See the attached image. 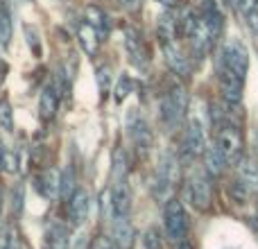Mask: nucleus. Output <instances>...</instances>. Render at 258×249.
Instances as JSON below:
<instances>
[{"mask_svg": "<svg viewBox=\"0 0 258 249\" xmlns=\"http://www.w3.org/2000/svg\"><path fill=\"white\" fill-rule=\"evenodd\" d=\"M236 170H238V179H242L251 191H258V161L254 156H242L240 163L236 165Z\"/></svg>", "mask_w": 258, "mask_h": 249, "instance_id": "nucleus-15", "label": "nucleus"}, {"mask_svg": "<svg viewBox=\"0 0 258 249\" xmlns=\"http://www.w3.org/2000/svg\"><path fill=\"white\" fill-rule=\"evenodd\" d=\"M134 238H136V229L129 222V218H113L111 242L116 245V249H132Z\"/></svg>", "mask_w": 258, "mask_h": 249, "instance_id": "nucleus-10", "label": "nucleus"}, {"mask_svg": "<svg viewBox=\"0 0 258 249\" xmlns=\"http://www.w3.org/2000/svg\"><path fill=\"white\" fill-rule=\"evenodd\" d=\"M25 36H27V45L34 50V54H41V43H39V34L32 27H25Z\"/></svg>", "mask_w": 258, "mask_h": 249, "instance_id": "nucleus-31", "label": "nucleus"}, {"mask_svg": "<svg viewBox=\"0 0 258 249\" xmlns=\"http://www.w3.org/2000/svg\"><path fill=\"white\" fill-rule=\"evenodd\" d=\"M127 127H129V136H132L134 145H136L138 150H150L152 143H154V134H152V129H150V125H147L145 118L132 116Z\"/></svg>", "mask_w": 258, "mask_h": 249, "instance_id": "nucleus-9", "label": "nucleus"}, {"mask_svg": "<svg viewBox=\"0 0 258 249\" xmlns=\"http://www.w3.org/2000/svg\"><path fill=\"white\" fill-rule=\"evenodd\" d=\"M220 93L222 100L227 104H240L242 102V84H245V77L236 75V73L227 71V68H220Z\"/></svg>", "mask_w": 258, "mask_h": 249, "instance_id": "nucleus-6", "label": "nucleus"}, {"mask_svg": "<svg viewBox=\"0 0 258 249\" xmlns=\"http://www.w3.org/2000/svg\"><path fill=\"white\" fill-rule=\"evenodd\" d=\"M251 193H254V191H251V188L247 186L242 179H233V181L229 183V197H231L233 204H240V206L247 204Z\"/></svg>", "mask_w": 258, "mask_h": 249, "instance_id": "nucleus-21", "label": "nucleus"}, {"mask_svg": "<svg viewBox=\"0 0 258 249\" xmlns=\"http://www.w3.org/2000/svg\"><path fill=\"white\" fill-rule=\"evenodd\" d=\"M215 145L220 147V152L224 154L229 165H238L240 159L245 156V138L238 125L233 122H224L218 127L215 134Z\"/></svg>", "mask_w": 258, "mask_h": 249, "instance_id": "nucleus-1", "label": "nucleus"}, {"mask_svg": "<svg viewBox=\"0 0 258 249\" xmlns=\"http://www.w3.org/2000/svg\"><path fill=\"white\" fill-rule=\"evenodd\" d=\"M12 41V14H9L7 5L0 3V45L7 48Z\"/></svg>", "mask_w": 258, "mask_h": 249, "instance_id": "nucleus-23", "label": "nucleus"}, {"mask_svg": "<svg viewBox=\"0 0 258 249\" xmlns=\"http://www.w3.org/2000/svg\"><path fill=\"white\" fill-rule=\"evenodd\" d=\"M245 18H247V25H249L251 30H254L256 34H258V5H256L254 9H251L249 14H245Z\"/></svg>", "mask_w": 258, "mask_h": 249, "instance_id": "nucleus-34", "label": "nucleus"}, {"mask_svg": "<svg viewBox=\"0 0 258 249\" xmlns=\"http://www.w3.org/2000/svg\"><path fill=\"white\" fill-rule=\"evenodd\" d=\"M89 211H91V197L84 188H77L73 193V197L68 200V213H71L73 222L82 224L86 218H89Z\"/></svg>", "mask_w": 258, "mask_h": 249, "instance_id": "nucleus-12", "label": "nucleus"}, {"mask_svg": "<svg viewBox=\"0 0 258 249\" xmlns=\"http://www.w3.org/2000/svg\"><path fill=\"white\" fill-rule=\"evenodd\" d=\"M188 102H190L188 91L179 84L172 86V89L163 95V100H161V118H163V122L170 125V127L181 122L183 118H186Z\"/></svg>", "mask_w": 258, "mask_h": 249, "instance_id": "nucleus-2", "label": "nucleus"}, {"mask_svg": "<svg viewBox=\"0 0 258 249\" xmlns=\"http://www.w3.org/2000/svg\"><path fill=\"white\" fill-rule=\"evenodd\" d=\"M220 68H227V71L236 73V75L245 77L249 71V52L240 41H231L222 48L220 52Z\"/></svg>", "mask_w": 258, "mask_h": 249, "instance_id": "nucleus-4", "label": "nucleus"}, {"mask_svg": "<svg viewBox=\"0 0 258 249\" xmlns=\"http://www.w3.org/2000/svg\"><path fill=\"white\" fill-rule=\"evenodd\" d=\"M118 5H120L122 9H127V12L136 14L143 9V0H118Z\"/></svg>", "mask_w": 258, "mask_h": 249, "instance_id": "nucleus-33", "label": "nucleus"}, {"mask_svg": "<svg viewBox=\"0 0 258 249\" xmlns=\"http://www.w3.org/2000/svg\"><path fill=\"white\" fill-rule=\"evenodd\" d=\"M204 168H206V174L209 177H220V174H224V170L229 168L227 159H224V154L220 152L218 145H209L204 152Z\"/></svg>", "mask_w": 258, "mask_h": 249, "instance_id": "nucleus-13", "label": "nucleus"}, {"mask_svg": "<svg viewBox=\"0 0 258 249\" xmlns=\"http://www.w3.org/2000/svg\"><path fill=\"white\" fill-rule=\"evenodd\" d=\"M57 107H59V95L54 93L52 86H45L43 93H41V100H39V113L43 120H52L54 113H57Z\"/></svg>", "mask_w": 258, "mask_h": 249, "instance_id": "nucleus-19", "label": "nucleus"}, {"mask_svg": "<svg viewBox=\"0 0 258 249\" xmlns=\"http://www.w3.org/2000/svg\"><path fill=\"white\" fill-rule=\"evenodd\" d=\"M3 168H5V172H16L18 170V156H16V152H7L5 150V156H3Z\"/></svg>", "mask_w": 258, "mask_h": 249, "instance_id": "nucleus-29", "label": "nucleus"}, {"mask_svg": "<svg viewBox=\"0 0 258 249\" xmlns=\"http://www.w3.org/2000/svg\"><path fill=\"white\" fill-rule=\"evenodd\" d=\"M0 129L3 132H14V111L7 100H0Z\"/></svg>", "mask_w": 258, "mask_h": 249, "instance_id": "nucleus-26", "label": "nucleus"}, {"mask_svg": "<svg viewBox=\"0 0 258 249\" xmlns=\"http://www.w3.org/2000/svg\"><path fill=\"white\" fill-rule=\"evenodd\" d=\"M98 249H116V245H113V242H102Z\"/></svg>", "mask_w": 258, "mask_h": 249, "instance_id": "nucleus-37", "label": "nucleus"}, {"mask_svg": "<svg viewBox=\"0 0 258 249\" xmlns=\"http://www.w3.org/2000/svg\"><path fill=\"white\" fill-rule=\"evenodd\" d=\"M163 54H165V61H168L170 71L177 73L179 77H188L190 75V61L188 57L177 48V43H163Z\"/></svg>", "mask_w": 258, "mask_h": 249, "instance_id": "nucleus-11", "label": "nucleus"}, {"mask_svg": "<svg viewBox=\"0 0 258 249\" xmlns=\"http://www.w3.org/2000/svg\"><path fill=\"white\" fill-rule=\"evenodd\" d=\"M132 89H134V80H132V77H129V75H120V80L116 82V89H113V98H116V102L120 104L122 100L132 93Z\"/></svg>", "mask_w": 258, "mask_h": 249, "instance_id": "nucleus-25", "label": "nucleus"}, {"mask_svg": "<svg viewBox=\"0 0 258 249\" xmlns=\"http://www.w3.org/2000/svg\"><path fill=\"white\" fill-rule=\"evenodd\" d=\"M143 249H163V233L159 227H150L143 233Z\"/></svg>", "mask_w": 258, "mask_h": 249, "instance_id": "nucleus-24", "label": "nucleus"}, {"mask_svg": "<svg viewBox=\"0 0 258 249\" xmlns=\"http://www.w3.org/2000/svg\"><path fill=\"white\" fill-rule=\"evenodd\" d=\"M156 32H159L161 45H163V43H172L174 36L179 34V16H174V14L165 12L163 16L159 18V25H156Z\"/></svg>", "mask_w": 258, "mask_h": 249, "instance_id": "nucleus-16", "label": "nucleus"}, {"mask_svg": "<svg viewBox=\"0 0 258 249\" xmlns=\"http://www.w3.org/2000/svg\"><path fill=\"white\" fill-rule=\"evenodd\" d=\"M98 89L102 95L109 93V89H111V68L109 66H100L98 68Z\"/></svg>", "mask_w": 258, "mask_h": 249, "instance_id": "nucleus-27", "label": "nucleus"}, {"mask_svg": "<svg viewBox=\"0 0 258 249\" xmlns=\"http://www.w3.org/2000/svg\"><path fill=\"white\" fill-rule=\"evenodd\" d=\"M77 39H80V45L86 54H95L98 52V45H100V39H98V30H95L91 23H82L80 30H77Z\"/></svg>", "mask_w": 258, "mask_h": 249, "instance_id": "nucleus-18", "label": "nucleus"}, {"mask_svg": "<svg viewBox=\"0 0 258 249\" xmlns=\"http://www.w3.org/2000/svg\"><path fill=\"white\" fill-rule=\"evenodd\" d=\"M156 3L165 5V7H177V5H179V0H156Z\"/></svg>", "mask_w": 258, "mask_h": 249, "instance_id": "nucleus-36", "label": "nucleus"}, {"mask_svg": "<svg viewBox=\"0 0 258 249\" xmlns=\"http://www.w3.org/2000/svg\"><path fill=\"white\" fill-rule=\"evenodd\" d=\"M186 197L197 211H209L213 202V188L206 174H192L186 183Z\"/></svg>", "mask_w": 258, "mask_h": 249, "instance_id": "nucleus-5", "label": "nucleus"}, {"mask_svg": "<svg viewBox=\"0 0 258 249\" xmlns=\"http://www.w3.org/2000/svg\"><path fill=\"white\" fill-rule=\"evenodd\" d=\"M177 249H195V245H192L188 238H183V240H179L177 242Z\"/></svg>", "mask_w": 258, "mask_h": 249, "instance_id": "nucleus-35", "label": "nucleus"}, {"mask_svg": "<svg viewBox=\"0 0 258 249\" xmlns=\"http://www.w3.org/2000/svg\"><path fill=\"white\" fill-rule=\"evenodd\" d=\"M86 23H91V25L100 32V34H107V32H109V18H107V14H104L100 7H93V5H91V7H86Z\"/></svg>", "mask_w": 258, "mask_h": 249, "instance_id": "nucleus-22", "label": "nucleus"}, {"mask_svg": "<svg viewBox=\"0 0 258 249\" xmlns=\"http://www.w3.org/2000/svg\"><path fill=\"white\" fill-rule=\"evenodd\" d=\"M206 134L204 127H202L200 118H192L186 127V134H183V150L190 156H204L206 152Z\"/></svg>", "mask_w": 258, "mask_h": 249, "instance_id": "nucleus-7", "label": "nucleus"}, {"mask_svg": "<svg viewBox=\"0 0 258 249\" xmlns=\"http://www.w3.org/2000/svg\"><path fill=\"white\" fill-rule=\"evenodd\" d=\"M256 143H258V132H256Z\"/></svg>", "mask_w": 258, "mask_h": 249, "instance_id": "nucleus-39", "label": "nucleus"}, {"mask_svg": "<svg viewBox=\"0 0 258 249\" xmlns=\"http://www.w3.org/2000/svg\"><path fill=\"white\" fill-rule=\"evenodd\" d=\"M54 89V93L61 98V95H66V91H68V84H66V77L61 75V73H57L54 75V80H52V84H50Z\"/></svg>", "mask_w": 258, "mask_h": 249, "instance_id": "nucleus-30", "label": "nucleus"}, {"mask_svg": "<svg viewBox=\"0 0 258 249\" xmlns=\"http://www.w3.org/2000/svg\"><path fill=\"white\" fill-rule=\"evenodd\" d=\"M163 224H165V231H168V238H172L174 245L188 236L190 220H188L186 209H183V204L179 200H168V202H165Z\"/></svg>", "mask_w": 258, "mask_h": 249, "instance_id": "nucleus-3", "label": "nucleus"}, {"mask_svg": "<svg viewBox=\"0 0 258 249\" xmlns=\"http://www.w3.org/2000/svg\"><path fill=\"white\" fill-rule=\"evenodd\" d=\"M111 211H113V218H129V211H132V193H129L125 177L116 179V183L111 186Z\"/></svg>", "mask_w": 258, "mask_h": 249, "instance_id": "nucleus-8", "label": "nucleus"}, {"mask_svg": "<svg viewBox=\"0 0 258 249\" xmlns=\"http://www.w3.org/2000/svg\"><path fill=\"white\" fill-rule=\"evenodd\" d=\"M12 206H14V213H21L23 211V186L21 183L16 186V191H14V195H12Z\"/></svg>", "mask_w": 258, "mask_h": 249, "instance_id": "nucleus-32", "label": "nucleus"}, {"mask_svg": "<svg viewBox=\"0 0 258 249\" xmlns=\"http://www.w3.org/2000/svg\"><path fill=\"white\" fill-rule=\"evenodd\" d=\"M0 206H3V193H0Z\"/></svg>", "mask_w": 258, "mask_h": 249, "instance_id": "nucleus-38", "label": "nucleus"}, {"mask_svg": "<svg viewBox=\"0 0 258 249\" xmlns=\"http://www.w3.org/2000/svg\"><path fill=\"white\" fill-rule=\"evenodd\" d=\"M36 188H39V193L43 197H48V200L57 197L59 193H61V179H59L57 170H52V168L45 170L39 177V181H36Z\"/></svg>", "mask_w": 258, "mask_h": 249, "instance_id": "nucleus-14", "label": "nucleus"}, {"mask_svg": "<svg viewBox=\"0 0 258 249\" xmlns=\"http://www.w3.org/2000/svg\"><path fill=\"white\" fill-rule=\"evenodd\" d=\"M125 50L127 54L132 57V61L136 64V66H141V64H145V48H143V41L141 36H138L136 30H127L125 32Z\"/></svg>", "mask_w": 258, "mask_h": 249, "instance_id": "nucleus-17", "label": "nucleus"}, {"mask_svg": "<svg viewBox=\"0 0 258 249\" xmlns=\"http://www.w3.org/2000/svg\"><path fill=\"white\" fill-rule=\"evenodd\" d=\"M156 177H161L165 183H170V186H174L179 179V161L174 154H163V159H161V165H159V174Z\"/></svg>", "mask_w": 258, "mask_h": 249, "instance_id": "nucleus-20", "label": "nucleus"}, {"mask_svg": "<svg viewBox=\"0 0 258 249\" xmlns=\"http://www.w3.org/2000/svg\"><path fill=\"white\" fill-rule=\"evenodd\" d=\"M73 183H75L73 170H66V172H63V177H61V197H63V200H71L73 193L77 191V188L73 186Z\"/></svg>", "mask_w": 258, "mask_h": 249, "instance_id": "nucleus-28", "label": "nucleus"}]
</instances>
